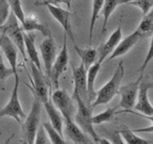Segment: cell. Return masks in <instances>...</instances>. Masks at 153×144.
<instances>
[{
  "instance_id": "cell-15",
  "label": "cell",
  "mask_w": 153,
  "mask_h": 144,
  "mask_svg": "<svg viewBox=\"0 0 153 144\" xmlns=\"http://www.w3.org/2000/svg\"><path fill=\"white\" fill-rule=\"evenodd\" d=\"M122 38H123V31L121 25H119L117 29H115L111 35L109 36L108 40L106 41H104L97 49L98 50L97 62L102 64L106 60V58L114 51V49L116 48V46L118 45V43Z\"/></svg>"
},
{
  "instance_id": "cell-27",
  "label": "cell",
  "mask_w": 153,
  "mask_h": 144,
  "mask_svg": "<svg viewBox=\"0 0 153 144\" xmlns=\"http://www.w3.org/2000/svg\"><path fill=\"white\" fill-rule=\"evenodd\" d=\"M118 107L116 108H108L104 110V112H100L97 115H92L91 117V122H92L93 125H102L103 123L106 122H110L111 120H113L115 118L117 114V110Z\"/></svg>"
},
{
  "instance_id": "cell-4",
  "label": "cell",
  "mask_w": 153,
  "mask_h": 144,
  "mask_svg": "<svg viewBox=\"0 0 153 144\" xmlns=\"http://www.w3.org/2000/svg\"><path fill=\"white\" fill-rule=\"evenodd\" d=\"M0 34L7 36L13 41V43L16 46L18 51L22 55L24 62H27L28 58L26 56L25 46H24L23 30L21 28L20 22L18 21V19L12 12L10 14L7 21L0 26Z\"/></svg>"
},
{
  "instance_id": "cell-22",
  "label": "cell",
  "mask_w": 153,
  "mask_h": 144,
  "mask_svg": "<svg viewBox=\"0 0 153 144\" xmlns=\"http://www.w3.org/2000/svg\"><path fill=\"white\" fill-rule=\"evenodd\" d=\"M75 51L81 60V64L85 67V69L87 70L89 67L92 65L94 62H97L98 60V50L97 48H79L76 44H74Z\"/></svg>"
},
{
  "instance_id": "cell-6",
  "label": "cell",
  "mask_w": 153,
  "mask_h": 144,
  "mask_svg": "<svg viewBox=\"0 0 153 144\" xmlns=\"http://www.w3.org/2000/svg\"><path fill=\"white\" fill-rule=\"evenodd\" d=\"M16 77V82H14V86L12 91L11 97H10L8 103L5 105V107L0 110V118L2 117H12L16 120V122L21 124L26 117V113L21 107L20 101L18 98V89H19V76L18 74L14 75Z\"/></svg>"
},
{
  "instance_id": "cell-37",
  "label": "cell",
  "mask_w": 153,
  "mask_h": 144,
  "mask_svg": "<svg viewBox=\"0 0 153 144\" xmlns=\"http://www.w3.org/2000/svg\"><path fill=\"white\" fill-rule=\"evenodd\" d=\"M0 37H1V34H0Z\"/></svg>"
},
{
  "instance_id": "cell-28",
  "label": "cell",
  "mask_w": 153,
  "mask_h": 144,
  "mask_svg": "<svg viewBox=\"0 0 153 144\" xmlns=\"http://www.w3.org/2000/svg\"><path fill=\"white\" fill-rule=\"evenodd\" d=\"M42 126L44 128L46 134H48V136H49L50 142L52 144H67L68 143V141L65 140L63 136H61V134L53 127V125L50 123V121L43 122Z\"/></svg>"
},
{
  "instance_id": "cell-21",
  "label": "cell",
  "mask_w": 153,
  "mask_h": 144,
  "mask_svg": "<svg viewBox=\"0 0 153 144\" xmlns=\"http://www.w3.org/2000/svg\"><path fill=\"white\" fill-rule=\"evenodd\" d=\"M100 70V64L98 62H94L86 70V88H87L88 102L90 105L95 100L96 95H97V91L95 90V82Z\"/></svg>"
},
{
  "instance_id": "cell-23",
  "label": "cell",
  "mask_w": 153,
  "mask_h": 144,
  "mask_svg": "<svg viewBox=\"0 0 153 144\" xmlns=\"http://www.w3.org/2000/svg\"><path fill=\"white\" fill-rule=\"evenodd\" d=\"M136 31L139 33V35L141 36L142 38H151L153 33V13L151 11L145 14L142 21L139 24Z\"/></svg>"
},
{
  "instance_id": "cell-25",
  "label": "cell",
  "mask_w": 153,
  "mask_h": 144,
  "mask_svg": "<svg viewBox=\"0 0 153 144\" xmlns=\"http://www.w3.org/2000/svg\"><path fill=\"white\" fill-rule=\"evenodd\" d=\"M104 0H93L92 1V13H91V19L89 24V44L92 43V37L94 32L95 24L100 16V11L103 6Z\"/></svg>"
},
{
  "instance_id": "cell-36",
  "label": "cell",
  "mask_w": 153,
  "mask_h": 144,
  "mask_svg": "<svg viewBox=\"0 0 153 144\" xmlns=\"http://www.w3.org/2000/svg\"><path fill=\"white\" fill-rule=\"evenodd\" d=\"M133 1H137V0H118V3L119 5H121V4H128Z\"/></svg>"
},
{
  "instance_id": "cell-8",
  "label": "cell",
  "mask_w": 153,
  "mask_h": 144,
  "mask_svg": "<svg viewBox=\"0 0 153 144\" xmlns=\"http://www.w3.org/2000/svg\"><path fill=\"white\" fill-rule=\"evenodd\" d=\"M143 78V74H141L140 77H139L136 81L130 82V83H128L124 86H120L118 93H117L121 96L119 107L123 110H121V112H119V113H122V112H126L128 110L133 109L134 105L136 103L139 85H140Z\"/></svg>"
},
{
  "instance_id": "cell-7",
  "label": "cell",
  "mask_w": 153,
  "mask_h": 144,
  "mask_svg": "<svg viewBox=\"0 0 153 144\" xmlns=\"http://www.w3.org/2000/svg\"><path fill=\"white\" fill-rule=\"evenodd\" d=\"M67 40H68V37L64 33L62 48L60 52L56 55L55 62L52 66L51 77H50L51 88L53 86L56 89L59 88V78L61 74L66 70L67 65L69 64V53H68V47H67Z\"/></svg>"
},
{
  "instance_id": "cell-31",
  "label": "cell",
  "mask_w": 153,
  "mask_h": 144,
  "mask_svg": "<svg viewBox=\"0 0 153 144\" xmlns=\"http://www.w3.org/2000/svg\"><path fill=\"white\" fill-rule=\"evenodd\" d=\"M128 5H132V6L138 7L139 9H141V11L143 14H148L153 7V0H137V1H133L128 3Z\"/></svg>"
},
{
  "instance_id": "cell-24",
  "label": "cell",
  "mask_w": 153,
  "mask_h": 144,
  "mask_svg": "<svg viewBox=\"0 0 153 144\" xmlns=\"http://www.w3.org/2000/svg\"><path fill=\"white\" fill-rule=\"evenodd\" d=\"M119 6L118 0H104L103 6L102 8L100 14L103 16V24L102 27V32L100 35H104L105 32L107 31V22L109 17L111 16V14L115 12V10Z\"/></svg>"
},
{
  "instance_id": "cell-29",
  "label": "cell",
  "mask_w": 153,
  "mask_h": 144,
  "mask_svg": "<svg viewBox=\"0 0 153 144\" xmlns=\"http://www.w3.org/2000/svg\"><path fill=\"white\" fill-rule=\"evenodd\" d=\"M8 4L11 9V12L16 16V17L20 22V25L24 23L25 20V14L23 12V8L21 5V0H7Z\"/></svg>"
},
{
  "instance_id": "cell-14",
  "label": "cell",
  "mask_w": 153,
  "mask_h": 144,
  "mask_svg": "<svg viewBox=\"0 0 153 144\" xmlns=\"http://www.w3.org/2000/svg\"><path fill=\"white\" fill-rule=\"evenodd\" d=\"M72 70H73V81H74V91L79 94V97L82 99L85 103L88 102L87 96V88H86V69L82 64H80L76 67L74 64H71ZM91 107V106H90Z\"/></svg>"
},
{
  "instance_id": "cell-34",
  "label": "cell",
  "mask_w": 153,
  "mask_h": 144,
  "mask_svg": "<svg viewBox=\"0 0 153 144\" xmlns=\"http://www.w3.org/2000/svg\"><path fill=\"white\" fill-rule=\"evenodd\" d=\"M152 49H153V46H152V37H151V40H150V42H149V47H148V51H147V54H146V60L143 61L141 67H139V68L137 69V71L140 72L141 74L145 73V71L146 69L148 64H150V62L152 61V57H153Z\"/></svg>"
},
{
  "instance_id": "cell-2",
  "label": "cell",
  "mask_w": 153,
  "mask_h": 144,
  "mask_svg": "<svg viewBox=\"0 0 153 144\" xmlns=\"http://www.w3.org/2000/svg\"><path fill=\"white\" fill-rule=\"evenodd\" d=\"M73 99L75 100L76 106V113L74 115V121L85 134L90 136L93 140L97 143L100 139V136L95 132L93 124L91 122V117H92L93 112L92 108L87 103H85L76 92H73Z\"/></svg>"
},
{
  "instance_id": "cell-32",
  "label": "cell",
  "mask_w": 153,
  "mask_h": 144,
  "mask_svg": "<svg viewBox=\"0 0 153 144\" xmlns=\"http://www.w3.org/2000/svg\"><path fill=\"white\" fill-rule=\"evenodd\" d=\"M11 14V9L7 0H0V26L7 21V19Z\"/></svg>"
},
{
  "instance_id": "cell-5",
  "label": "cell",
  "mask_w": 153,
  "mask_h": 144,
  "mask_svg": "<svg viewBox=\"0 0 153 144\" xmlns=\"http://www.w3.org/2000/svg\"><path fill=\"white\" fill-rule=\"evenodd\" d=\"M30 68L32 72V79L30 77L29 78H30V81L32 83V86L27 84L26 86L30 88L33 95L37 97L40 100V102L43 104L47 102L50 98L49 94H51L52 92L51 86L48 83L46 76L43 74L42 70L38 69L33 62L30 64Z\"/></svg>"
},
{
  "instance_id": "cell-9",
  "label": "cell",
  "mask_w": 153,
  "mask_h": 144,
  "mask_svg": "<svg viewBox=\"0 0 153 144\" xmlns=\"http://www.w3.org/2000/svg\"><path fill=\"white\" fill-rule=\"evenodd\" d=\"M51 100L55 107L59 110L62 116H70L74 119L76 106L73 98H71L65 89L56 88L54 92H51Z\"/></svg>"
},
{
  "instance_id": "cell-1",
  "label": "cell",
  "mask_w": 153,
  "mask_h": 144,
  "mask_svg": "<svg viewBox=\"0 0 153 144\" xmlns=\"http://www.w3.org/2000/svg\"><path fill=\"white\" fill-rule=\"evenodd\" d=\"M124 76V67L123 64L121 61L119 62L116 70L113 73L111 79H110L102 88H100L97 91L96 98L91 103V108L94 109L100 105H107L111 101L115 95H117L120 86L122 84V81Z\"/></svg>"
},
{
  "instance_id": "cell-12",
  "label": "cell",
  "mask_w": 153,
  "mask_h": 144,
  "mask_svg": "<svg viewBox=\"0 0 153 144\" xmlns=\"http://www.w3.org/2000/svg\"><path fill=\"white\" fill-rule=\"evenodd\" d=\"M63 117V125H64V134L66 137L69 139L72 143L75 144H90L93 141L88 136L87 134H85L78 125L76 124L74 119L70 116L64 115Z\"/></svg>"
},
{
  "instance_id": "cell-19",
  "label": "cell",
  "mask_w": 153,
  "mask_h": 144,
  "mask_svg": "<svg viewBox=\"0 0 153 144\" xmlns=\"http://www.w3.org/2000/svg\"><path fill=\"white\" fill-rule=\"evenodd\" d=\"M21 28L23 32L38 31L45 38L52 36L49 27L38 20L36 14H29V16H25V20H24V23L21 25Z\"/></svg>"
},
{
  "instance_id": "cell-11",
  "label": "cell",
  "mask_w": 153,
  "mask_h": 144,
  "mask_svg": "<svg viewBox=\"0 0 153 144\" xmlns=\"http://www.w3.org/2000/svg\"><path fill=\"white\" fill-rule=\"evenodd\" d=\"M152 88V83L150 82H143L141 81L138 88V94L136 103L133 109L136 112H141L147 117H152L153 115V107L148 98V91Z\"/></svg>"
},
{
  "instance_id": "cell-26",
  "label": "cell",
  "mask_w": 153,
  "mask_h": 144,
  "mask_svg": "<svg viewBox=\"0 0 153 144\" xmlns=\"http://www.w3.org/2000/svg\"><path fill=\"white\" fill-rule=\"evenodd\" d=\"M122 137L124 139V142L127 144H152L153 141L146 140L145 138H142L135 134L132 130L128 129L127 127H123L121 131L119 132Z\"/></svg>"
},
{
  "instance_id": "cell-16",
  "label": "cell",
  "mask_w": 153,
  "mask_h": 144,
  "mask_svg": "<svg viewBox=\"0 0 153 144\" xmlns=\"http://www.w3.org/2000/svg\"><path fill=\"white\" fill-rule=\"evenodd\" d=\"M140 40H142V38L139 35V33L135 30L129 36L126 37L124 38H122V40H120V42L118 43V45L114 49V51L109 55V58H106L105 61L110 62L114 59H116L118 57H122L123 55H126V53H128L132 49L134 45H135Z\"/></svg>"
},
{
  "instance_id": "cell-35",
  "label": "cell",
  "mask_w": 153,
  "mask_h": 144,
  "mask_svg": "<svg viewBox=\"0 0 153 144\" xmlns=\"http://www.w3.org/2000/svg\"><path fill=\"white\" fill-rule=\"evenodd\" d=\"M71 2L72 0H42L41 2L36 1L35 4L36 6H44L45 4H52L55 5V6H59L61 4H65L68 10L71 9Z\"/></svg>"
},
{
  "instance_id": "cell-38",
  "label": "cell",
  "mask_w": 153,
  "mask_h": 144,
  "mask_svg": "<svg viewBox=\"0 0 153 144\" xmlns=\"http://www.w3.org/2000/svg\"><path fill=\"white\" fill-rule=\"evenodd\" d=\"M0 38H1V37H0Z\"/></svg>"
},
{
  "instance_id": "cell-13",
  "label": "cell",
  "mask_w": 153,
  "mask_h": 144,
  "mask_svg": "<svg viewBox=\"0 0 153 144\" xmlns=\"http://www.w3.org/2000/svg\"><path fill=\"white\" fill-rule=\"evenodd\" d=\"M44 6L47 7L48 11L51 14V16L60 24L62 28H63L64 33L67 35V37L73 41L74 44H76L75 37H74V34L71 27V22H70L71 13L69 10H64L60 8L59 6H55V5H52V4H45Z\"/></svg>"
},
{
  "instance_id": "cell-3",
  "label": "cell",
  "mask_w": 153,
  "mask_h": 144,
  "mask_svg": "<svg viewBox=\"0 0 153 144\" xmlns=\"http://www.w3.org/2000/svg\"><path fill=\"white\" fill-rule=\"evenodd\" d=\"M33 102L31 112L26 115L24 121L21 122L22 142L25 144L35 143V136L40 124V114L42 109V103L36 96H33Z\"/></svg>"
},
{
  "instance_id": "cell-18",
  "label": "cell",
  "mask_w": 153,
  "mask_h": 144,
  "mask_svg": "<svg viewBox=\"0 0 153 144\" xmlns=\"http://www.w3.org/2000/svg\"><path fill=\"white\" fill-rule=\"evenodd\" d=\"M36 35L33 32H23V38H24V46H25L26 56L29 60L33 62L38 69L42 70L39 57H38V52L36 46Z\"/></svg>"
},
{
  "instance_id": "cell-33",
  "label": "cell",
  "mask_w": 153,
  "mask_h": 144,
  "mask_svg": "<svg viewBox=\"0 0 153 144\" xmlns=\"http://www.w3.org/2000/svg\"><path fill=\"white\" fill-rule=\"evenodd\" d=\"M35 143L36 144H48V143H51L48 139L47 136H46V132L43 126L41 125L40 127H38L36 134V136H35Z\"/></svg>"
},
{
  "instance_id": "cell-17",
  "label": "cell",
  "mask_w": 153,
  "mask_h": 144,
  "mask_svg": "<svg viewBox=\"0 0 153 144\" xmlns=\"http://www.w3.org/2000/svg\"><path fill=\"white\" fill-rule=\"evenodd\" d=\"M0 49H1L2 53L6 57L10 65H11V68L13 71V75L18 74L17 73L18 49L13 43V41L5 35H1V38H0Z\"/></svg>"
},
{
  "instance_id": "cell-30",
  "label": "cell",
  "mask_w": 153,
  "mask_h": 144,
  "mask_svg": "<svg viewBox=\"0 0 153 144\" xmlns=\"http://www.w3.org/2000/svg\"><path fill=\"white\" fill-rule=\"evenodd\" d=\"M13 75V71L11 67H7L4 64L3 56L0 54V90H5V83L9 77Z\"/></svg>"
},
{
  "instance_id": "cell-20",
  "label": "cell",
  "mask_w": 153,
  "mask_h": 144,
  "mask_svg": "<svg viewBox=\"0 0 153 144\" xmlns=\"http://www.w3.org/2000/svg\"><path fill=\"white\" fill-rule=\"evenodd\" d=\"M42 105L44 106L46 110L48 117L50 119V123L61 136H63V117H62L60 112L55 107L51 98H49L47 102L43 103Z\"/></svg>"
},
{
  "instance_id": "cell-10",
  "label": "cell",
  "mask_w": 153,
  "mask_h": 144,
  "mask_svg": "<svg viewBox=\"0 0 153 144\" xmlns=\"http://www.w3.org/2000/svg\"><path fill=\"white\" fill-rule=\"evenodd\" d=\"M39 50H40V55L42 58L43 64H44L46 78H47L48 83L51 86V83H50L51 70H52L53 64H54L55 59L56 57V50H57L55 40L53 38L52 36L46 37L45 40H43L41 41V43L39 44Z\"/></svg>"
}]
</instances>
